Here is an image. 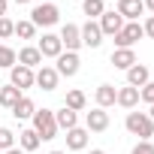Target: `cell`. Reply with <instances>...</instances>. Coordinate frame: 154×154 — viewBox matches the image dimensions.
Segmentation results:
<instances>
[{
	"label": "cell",
	"instance_id": "6da1fadb",
	"mask_svg": "<svg viewBox=\"0 0 154 154\" xmlns=\"http://www.w3.org/2000/svg\"><path fill=\"white\" fill-rule=\"evenodd\" d=\"M124 127H127V133L139 136V142H151V136H154V121L145 112H127Z\"/></svg>",
	"mask_w": 154,
	"mask_h": 154
},
{
	"label": "cell",
	"instance_id": "30bf717a",
	"mask_svg": "<svg viewBox=\"0 0 154 154\" xmlns=\"http://www.w3.org/2000/svg\"><path fill=\"white\" fill-rule=\"evenodd\" d=\"M33 79H36V88H42V91H57V69L54 66H48V63H42L36 72H33Z\"/></svg>",
	"mask_w": 154,
	"mask_h": 154
},
{
	"label": "cell",
	"instance_id": "8d00e7d4",
	"mask_svg": "<svg viewBox=\"0 0 154 154\" xmlns=\"http://www.w3.org/2000/svg\"><path fill=\"white\" fill-rule=\"evenodd\" d=\"M91 154H106V151L103 148H91Z\"/></svg>",
	"mask_w": 154,
	"mask_h": 154
},
{
	"label": "cell",
	"instance_id": "e0dca14e",
	"mask_svg": "<svg viewBox=\"0 0 154 154\" xmlns=\"http://www.w3.org/2000/svg\"><path fill=\"white\" fill-rule=\"evenodd\" d=\"M115 97H118V88H115V85H109V82H103V85L94 91L97 109H109V106H115Z\"/></svg>",
	"mask_w": 154,
	"mask_h": 154
},
{
	"label": "cell",
	"instance_id": "d6986e66",
	"mask_svg": "<svg viewBox=\"0 0 154 154\" xmlns=\"http://www.w3.org/2000/svg\"><path fill=\"white\" fill-rule=\"evenodd\" d=\"M115 103H118L121 109H136V106H139V88H130V85L118 88V97H115Z\"/></svg>",
	"mask_w": 154,
	"mask_h": 154
},
{
	"label": "cell",
	"instance_id": "ab89813d",
	"mask_svg": "<svg viewBox=\"0 0 154 154\" xmlns=\"http://www.w3.org/2000/svg\"><path fill=\"white\" fill-rule=\"evenodd\" d=\"M75 3H82V0H75Z\"/></svg>",
	"mask_w": 154,
	"mask_h": 154
},
{
	"label": "cell",
	"instance_id": "7c38bea8",
	"mask_svg": "<svg viewBox=\"0 0 154 154\" xmlns=\"http://www.w3.org/2000/svg\"><path fill=\"white\" fill-rule=\"evenodd\" d=\"M124 21H139V15L145 12V3L142 0H118V9H115Z\"/></svg>",
	"mask_w": 154,
	"mask_h": 154
},
{
	"label": "cell",
	"instance_id": "5bb4252c",
	"mask_svg": "<svg viewBox=\"0 0 154 154\" xmlns=\"http://www.w3.org/2000/svg\"><path fill=\"white\" fill-rule=\"evenodd\" d=\"M88 139H91V133H88L85 127L66 130V151H85V148H88Z\"/></svg>",
	"mask_w": 154,
	"mask_h": 154
},
{
	"label": "cell",
	"instance_id": "7402d4cb",
	"mask_svg": "<svg viewBox=\"0 0 154 154\" xmlns=\"http://www.w3.org/2000/svg\"><path fill=\"white\" fill-rule=\"evenodd\" d=\"M33 112H36V103H33L30 97H24V94H21V100L12 106V118H18V121H27V118H33Z\"/></svg>",
	"mask_w": 154,
	"mask_h": 154
},
{
	"label": "cell",
	"instance_id": "cb8c5ba5",
	"mask_svg": "<svg viewBox=\"0 0 154 154\" xmlns=\"http://www.w3.org/2000/svg\"><path fill=\"white\" fill-rule=\"evenodd\" d=\"M21 100V91L15 88V85H6V88H0V106L3 109H9L12 112V106Z\"/></svg>",
	"mask_w": 154,
	"mask_h": 154
},
{
	"label": "cell",
	"instance_id": "f1b7e54d",
	"mask_svg": "<svg viewBox=\"0 0 154 154\" xmlns=\"http://www.w3.org/2000/svg\"><path fill=\"white\" fill-rule=\"evenodd\" d=\"M9 36H15V21L6 15V18H0V39H9Z\"/></svg>",
	"mask_w": 154,
	"mask_h": 154
},
{
	"label": "cell",
	"instance_id": "277c9868",
	"mask_svg": "<svg viewBox=\"0 0 154 154\" xmlns=\"http://www.w3.org/2000/svg\"><path fill=\"white\" fill-rule=\"evenodd\" d=\"M142 36H145L142 24H139V21H127V24L121 27V33H115V48H133Z\"/></svg>",
	"mask_w": 154,
	"mask_h": 154
},
{
	"label": "cell",
	"instance_id": "3957f363",
	"mask_svg": "<svg viewBox=\"0 0 154 154\" xmlns=\"http://www.w3.org/2000/svg\"><path fill=\"white\" fill-rule=\"evenodd\" d=\"M30 21H33V27H51L60 21V9L54 3H36L30 9Z\"/></svg>",
	"mask_w": 154,
	"mask_h": 154
},
{
	"label": "cell",
	"instance_id": "ac0fdd59",
	"mask_svg": "<svg viewBox=\"0 0 154 154\" xmlns=\"http://www.w3.org/2000/svg\"><path fill=\"white\" fill-rule=\"evenodd\" d=\"M15 54H18V63H21V66H30V69H39V66H42V54H39L36 45H24V48L15 51Z\"/></svg>",
	"mask_w": 154,
	"mask_h": 154
},
{
	"label": "cell",
	"instance_id": "603a6c76",
	"mask_svg": "<svg viewBox=\"0 0 154 154\" xmlns=\"http://www.w3.org/2000/svg\"><path fill=\"white\" fill-rule=\"evenodd\" d=\"M63 106H66V109H72V112H85V106H88V97H85V91H79V88L66 91V100H63Z\"/></svg>",
	"mask_w": 154,
	"mask_h": 154
},
{
	"label": "cell",
	"instance_id": "7a4b0ae2",
	"mask_svg": "<svg viewBox=\"0 0 154 154\" xmlns=\"http://www.w3.org/2000/svg\"><path fill=\"white\" fill-rule=\"evenodd\" d=\"M30 121H33V130H36V136L42 142H51L57 136V121H54V112L51 109H36Z\"/></svg>",
	"mask_w": 154,
	"mask_h": 154
},
{
	"label": "cell",
	"instance_id": "f35d334b",
	"mask_svg": "<svg viewBox=\"0 0 154 154\" xmlns=\"http://www.w3.org/2000/svg\"><path fill=\"white\" fill-rule=\"evenodd\" d=\"M48 154H66V151H48Z\"/></svg>",
	"mask_w": 154,
	"mask_h": 154
},
{
	"label": "cell",
	"instance_id": "8fae6325",
	"mask_svg": "<svg viewBox=\"0 0 154 154\" xmlns=\"http://www.w3.org/2000/svg\"><path fill=\"white\" fill-rule=\"evenodd\" d=\"M79 30H82V45H88V48H100L103 45V30H100L97 21H85Z\"/></svg>",
	"mask_w": 154,
	"mask_h": 154
},
{
	"label": "cell",
	"instance_id": "9c48e42d",
	"mask_svg": "<svg viewBox=\"0 0 154 154\" xmlns=\"http://www.w3.org/2000/svg\"><path fill=\"white\" fill-rule=\"evenodd\" d=\"M97 24H100L103 36H115V33H121V27H124L127 21H124V18L115 12V9H106V12L100 15V21H97Z\"/></svg>",
	"mask_w": 154,
	"mask_h": 154
},
{
	"label": "cell",
	"instance_id": "52a82bcc",
	"mask_svg": "<svg viewBox=\"0 0 154 154\" xmlns=\"http://www.w3.org/2000/svg\"><path fill=\"white\" fill-rule=\"evenodd\" d=\"M85 130H88V133H106V130H109V112H106V109H91V112H85Z\"/></svg>",
	"mask_w": 154,
	"mask_h": 154
},
{
	"label": "cell",
	"instance_id": "d6a6232c",
	"mask_svg": "<svg viewBox=\"0 0 154 154\" xmlns=\"http://www.w3.org/2000/svg\"><path fill=\"white\" fill-rule=\"evenodd\" d=\"M6 9H9V0H0V18H6Z\"/></svg>",
	"mask_w": 154,
	"mask_h": 154
},
{
	"label": "cell",
	"instance_id": "44dd1931",
	"mask_svg": "<svg viewBox=\"0 0 154 154\" xmlns=\"http://www.w3.org/2000/svg\"><path fill=\"white\" fill-rule=\"evenodd\" d=\"M54 121H57V130H72V127H79V112L60 106V109L54 112Z\"/></svg>",
	"mask_w": 154,
	"mask_h": 154
},
{
	"label": "cell",
	"instance_id": "4dcf8cb0",
	"mask_svg": "<svg viewBox=\"0 0 154 154\" xmlns=\"http://www.w3.org/2000/svg\"><path fill=\"white\" fill-rule=\"evenodd\" d=\"M130 154H154V145H151V142H136Z\"/></svg>",
	"mask_w": 154,
	"mask_h": 154
},
{
	"label": "cell",
	"instance_id": "ba28073f",
	"mask_svg": "<svg viewBox=\"0 0 154 154\" xmlns=\"http://www.w3.org/2000/svg\"><path fill=\"white\" fill-rule=\"evenodd\" d=\"M57 36H60V45H63L66 51H79V48H82V30H79V24H69V21H66Z\"/></svg>",
	"mask_w": 154,
	"mask_h": 154
},
{
	"label": "cell",
	"instance_id": "9a60e30c",
	"mask_svg": "<svg viewBox=\"0 0 154 154\" xmlns=\"http://www.w3.org/2000/svg\"><path fill=\"white\" fill-rule=\"evenodd\" d=\"M109 63H112L115 69H124V72H127V69H130L133 63H139V60H136V51H133V48H115L112 57H109Z\"/></svg>",
	"mask_w": 154,
	"mask_h": 154
},
{
	"label": "cell",
	"instance_id": "1f68e13d",
	"mask_svg": "<svg viewBox=\"0 0 154 154\" xmlns=\"http://www.w3.org/2000/svg\"><path fill=\"white\" fill-rule=\"evenodd\" d=\"M142 30H145V36H148V39H154V15H148V18L142 21Z\"/></svg>",
	"mask_w": 154,
	"mask_h": 154
},
{
	"label": "cell",
	"instance_id": "83f0119b",
	"mask_svg": "<svg viewBox=\"0 0 154 154\" xmlns=\"http://www.w3.org/2000/svg\"><path fill=\"white\" fill-rule=\"evenodd\" d=\"M9 148H15V133L9 127H0V151H9Z\"/></svg>",
	"mask_w": 154,
	"mask_h": 154
},
{
	"label": "cell",
	"instance_id": "2e32d148",
	"mask_svg": "<svg viewBox=\"0 0 154 154\" xmlns=\"http://www.w3.org/2000/svg\"><path fill=\"white\" fill-rule=\"evenodd\" d=\"M151 82V69L145 66V63H133L130 69H127V85L130 88H142V85H148Z\"/></svg>",
	"mask_w": 154,
	"mask_h": 154
},
{
	"label": "cell",
	"instance_id": "d4e9b609",
	"mask_svg": "<svg viewBox=\"0 0 154 154\" xmlns=\"http://www.w3.org/2000/svg\"><path fill=\"white\" fill-rule=\"evenodd\" d=\"M82 12L88 15V21H97L106 12V3H103V0H82Z\"/></svg>",
	"mask_w": 154,
	"mask_h": 154
},
{
	"label": "cell",
	"instance_id": "4fadbf2b",
	"mask_svg": "<svg viewBox=\"0 0 154 154\" xmlns=\"http://www.w3.org/2000/svg\"><path fill=\"white\" fill-rule=\"evenodd\" d=\"M36 48H39V54H42V57H57V54L63 51V45H60V36H57V33H42V39L36 42Z\"/></svg>",
	"mask_w": 154,
	"mask_h": 154
},
{
	"label": "cell",
	"instance_id": "484cf974",
	"mask_svg": "<svg viewBox=\"0 0 154 154\" xmlns=\"http://www.w3.org/2000/svg\"><path fill=\"white\" fill-rule=\"evenodd\" d=\"M15 63H18L15 48H9V45H3V42H0V69H12Z\"/></svg>",
	"mask_w": 154,
	"mask_h": 154
},
{
	"label": "cell",
	"instance_id": "d590c367",
	"mask_svg": "<svg viewBox=\"0 0 154 154\" xmlns=\"http://www.w3.org/2000/svg\"><path fill=\"white\" fill-rule=\"evenodd\" d=\"M145 115H148V118L154 121V106H148V112H145Z\"/></svg>",
	"mask_w": 154,
	"mask_h": 154
},
{
	"label": "cell",
	"instance_id": "e575fe53",
	"mask_svg": "<svg viewBox=\"0 0 154 154\" xmlns=\"http://www.w3.org/2000/svg\"><path fill=\"white\" fill-rule=\"evenodd\" d=\"M3 154H24V151H21V148L15 145V148H9V151H3Z\"/></svg>",
	"mask_w": 154,
	"mask_h": 154
},
{
	"label": "cell",
	"instance_id": "ffe728a7",
	"mask_svg": "<svg viewBox=\"0 0 154 154\" xmlns=\"http://www.w3.org/2000/svg\"><path fill=\"white\" fill-rule=\"evenodd\" d=\"M39 145H42V139L36 136V130H33V127H27V130H18V148H21L24 154L36 151Z\"/></svg>",
	"mask_w": 154,
	"mask_h": 154
},
{
	"label": "cell",
	"instance_id": "836d02e7",
	"mask_svg": "<svg viewBox=\"0 0 154 154\" xmlns=\"http://www.w3.org/2000/svg\"><path fill=\"white\" fill-rule=\"evenodd\" d=\"M142 3H145V9H148V12L154 15V0H142Z\"/></svg>",
	"mask_w": 154,
	"mask_h": 154
},
{
	"label": "cell",
	"instance_id": "74e56055",
	"mask_svg": "<svg viewBox=\"0 0 154 154\" xmlns=\"http://www.w3.org/2000/svg\"><path fill=\"white\" fill-rule=\"evenodd\" d=\"M12 3H18V6H24V3H30V0H12Z\"/></svg>",
	"mask_w": 154,
	"mask_h": 154
},
{
	"label": "cell",
	"instance_id": "5b68a950",
	"mask_svg": "<svg viewBox=\"0 0 154 154\" xmlns=\"http://www.w3.org/2000/svg\"><path fill=\"white\" fill-rule=\"evenodd\" d=\"M57 75H63V79H72L75 72H79V66H82V60H79V51H60L57 57Z\"/></svg>",
	"mask_w": 154,
	"mask_h": 154
},
{
	"label": "cell",
	"instance_id": "8992f818",
	"mask_svg": "<svg viewBox=\"0 0 154 154\" xmlns=\"http://www.w3.org/2000/svg\"><path fill=\"white\" fill-rule=\"evenodd\" d=\"M33 72H36V69H30V66H21V63H15V66L9 69V85H15L18 91H27V88H33V85H36Z\"/></svg>",
	"mask_w": 154,
	"mask_h": 154
},
{
	"label": "cell",
	"instance_id": "f546056e",
	"mask_svg": "<svg viewBox=\"0 0 154 154\" xmlns=\"http://www.w3.org/2000/svg\"><path fill=\"white\" fill-rule=\"evenodd\" d=\"M139 100H142V103H148V106H154V79H151L148 85H142V88H139Z\"/></svg>",
	"mask_w": 154,
	"mask_h": 154
},
{
	"label": "cell",
	"instance_id": "4316f807",
	"mask_svg": "<svg viewBox=\"0 0 154 154\" xmlns=\"http://www.w3.org/2000/svg\"><path fill=\"white\" fill-rule=\"evenodd\" d=\"M15 36H18V39H33V36H36V27H33V21H30V18H24V21H15Z\"/></svg>",
	"mask_w": 154,
	"mask_h": 154
}]
</instances>
